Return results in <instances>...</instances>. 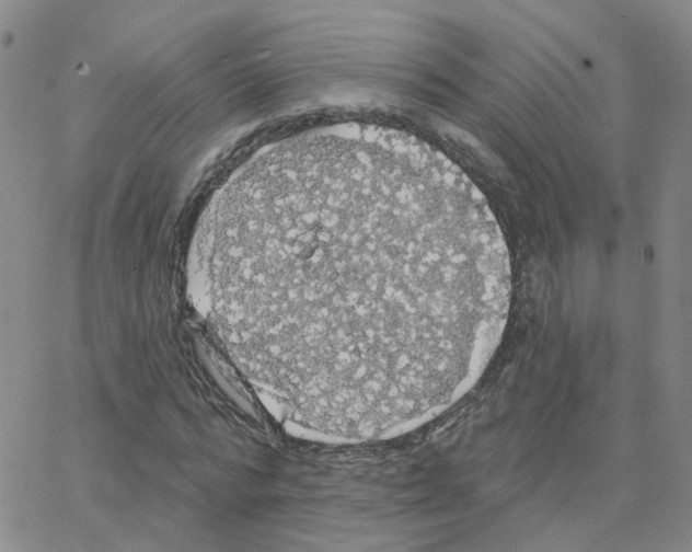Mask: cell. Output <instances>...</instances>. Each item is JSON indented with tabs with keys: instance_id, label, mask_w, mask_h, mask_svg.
Returning <instances> with one entry per match:
<instances>
[{
	"instance_id": "6da1fadb",
	"label": "cell",
	"mask_w": 692,
	"mask_h": 552,
	"mask_svg": "<svg viewBox=\"0 0 692 552\" xmlns=\"http://www.w3.org/2000/svg\"><path fill=\"white\" fill-rule=\"evenodd\" d=\"M203 241L230 341L307 439L429 424L507 325L510 258L485 196L403 131L343 124L274 143L222 192Z\"/></svg>"
}]
</instances>
